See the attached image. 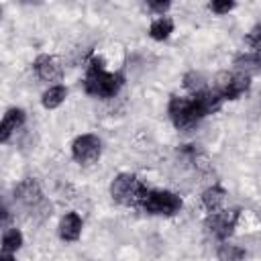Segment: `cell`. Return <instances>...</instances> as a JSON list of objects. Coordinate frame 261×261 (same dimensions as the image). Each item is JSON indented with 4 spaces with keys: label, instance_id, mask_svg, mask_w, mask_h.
Masks as SVG:
<instances>
[{
    "label": "cell",
    "instance_id": "obj_3",
    "mask_svg": "<svg viewBox=\"0 0 261 261\" xmlns=\"http://www.w3.org/2000/svg\"><path fill=\"white\" fill-rule=\"evenodd\" d=\"M141 206L149 212V214H157V216H173L181 210L184 202L177 194L169 192V190H149L141 202Z\"/></svg>",
    "mask_w": 261,
    "mask_h": 261
},
{
    "label": "cell",
    "instance_id": "obj_13",
    "mask_svg": "<svg viewBox=\"0 0 261 261\" xmlns=\"http://www.w3.org/2000/svg\"><path fill=\"white\" fill-rule=\"evenodd\" d=\"M65 98H67V88H65V86H61V84H57V86H51V88L43 94L41 104H43L45 108L53 110V108L61 106V104L65 102Z\"/></svg>",
    "mask_w": 261,
    "mask_h": 261
},
{
    "label": "cell",
    "instance_id": "obj_9",
    "mask_svg": "<svg viewBox=\"0 0 261 261\" xmlns=\"http://www.w3.org/2000/svg\"><path fill=\"white\" fill-rule=\"evenodd\" d=\"M35 73L43 82H55L61 77V65L53 55H39L33 63Z\"/></svg>",
    "mask_w": 261,
    "mask_h": 261
},
{
    "label": "cell",
    "instance_id": "obj_12",
    "mask_svg": "<svg viewBox=\"0 0 261 261\" xmlns=\"http://www.w3.org/2000/svg\"><path fill=\"white\" fill-rule=\"evenodd\" d=\"M224 200H226V192H224L222 186H210V188L204 190V194H202V204H204L210 212H218V210L222 208Z\"/></svg>",
    "mask_w": 261,
    "mask_h": 261
},
{
    "label": "cell",
    "instance_id": "obj_18",
    "mask_svg": "<svg viewBox=\"0 0 261 261\" xmlns=\"http://www.w3.org/2000/svg\"><path fill=\"white\" fill-rule=\"evenodd\" d=\"M184 86H186L188 90H192L194 94L204 92V75L198 73V71H190V73L184 75Z\"/></svg>",
    "mask_w": 261,
    "mask_h": 261
},
{
    "label": "cell",
    "instance_id": "obj_20",
    "mask_svg": "<svg viewBox=\"0 0 261 261\" xmlns=\"http://www.w3.org/2000/svg\"><path fill=\"white\" fill-rule=\"evenodd\" d=\"M247 43L257 49V53H261V24H257L249 35H247Z\"/></svg>",
    "mask_w": 261,
    "mask_h": 261
},
{
    "label": "cell",
    "instance_id": "obj_16",
    "mask_svg": "<svg viewBox=\"0 0 261 261\" xmlns=\"http://www.w3.org/2000/svg\"><path fill=\"white\" fill-rule=\"evenodd\" d=\"M218 259L220 261H243L245 259V255H247V251L243 249V247H239V245H232V243H222L220 247H218Z\"/></svg>",
    "mask_w": 261,
    "mask_h": 261
},
{
    "label": "cell",
    "instance_id": "obj_11",
    "mask_svg": "<svg viewBox=\"0 0 261 261\" xmlns=\"http://www.w3.org/2000/svg\"><path fill=\"white\" fill-rule=\"evenodd\" d=\"M82 234V218L77 212H67L63 214L61 222H59V237L67 243L77 241Z\"/></svg>",
    "mask_w": 261,
    "mask_h": 261
},
{
    "label": "cell",
    "instance_id": "obj_4",
    "mask_svg": "<svg viewBox=\"0 0 261 261\" xmlns=\"http://www.w3.org/2000/svg\"><path fill=\"white\" fill-rule=\"evenodd\" d=\"M167 112H169V118L173 120L175 128H179V130H188V128H192V126L202 118V114H200L198 108H196L194 98L171 96L169 106H167Z\"/></svg>",
    "mask_w": 261,
    "mask_h": 261
},
{
    "label": "cell",
    "instance_id": "obj_15",
    "mask_svg": "<svg viewBox=\"0 0 261 261\" xmlns=\"http://www.w3.org/2000/svg\"><path fill=\"white\" fill-rule=\"evenodd\" d=\"M22 247V232L18 228H8L2 234V253H16Z\"/></svg>",
    "mask_w": 261,
    "mask_h": 261
},
{
    "label": "cell",
    "instance_id": "obj_10",
    "mask_svg": "<svg viewBox=\"0 0 261 261\" xmlns=\"http://www.w3.org/2000/svg\"><path fill=\"white\" fill-rule=\"evenodd\" d=\"M24 118H27V114H24L22 108H10V110H6L4 118H2V124H0V143H8L10 135L24 124Z\"/></svg>",
    "mask_w": 261,
    "mask_h": 261
},
{
    "label": "cell",
    "instance_id": "obj_22",
    "mask_svg": "<svg viewBox=\"0 0 261 261\" xmlns=\"http://www.w3.org/2000/svg\"><path fill=\"white\" fill-rule=\"evenodd\" d=\"M0 261H16V259L12 257V253H2L0 255Z\"/></svg>",
    "mask_w": 261,
    "mask_h": 261
},
{
    "label": "cell",
    "instance_id": "obj_5",
    "mask_svg": "<svg viewBox=\"0 0 261 261\" xmlns=\"http://www.w3.org/2000/svg\"><path fill=\"white\" fill-rule=\"evenodd\" d=\"M239 216H241V210L239 208H234V210H218V212H212L204 220V226L216 239H228L232 234L234 226H237Z\"/></svg>",
    "mask_w": 261,
    "mask_h": 261
},
{
    "label": "cell",
    "instance_id": "obj_21",
    "mask_svg": "<svg viewBox=\"0 0 261 261\" xmlns=\"http://www.w3.org/2000/svg\"><path fill=\"white\" fill-rule=\"evenodd\" d=\"M169 2H163V0H159V2H147V8L151 10V12H157L159 16H163L167 10H169Z\"/></svg>",
    "mask_w": 261,
    "mask_h": 261
},
{
    "label": "cell",
    "instance_id": "obj_1",
    "mask_svg": "<svg viewBox=\"0 0 261 261\" xmlns=\"http://www.w3.org/2000/svg\"><path fill=\"white\" fill-rule=\"evenodd\" d=\"M122 84H124V77L120 73L104 69L102 57H92L86 77H84V88L88 94H92L96 98H112L118 94Z\"/></svg>",
    "mask_w": 261,
    "mask_h": 261
},
{
    "label": "cell",
    "instance_id": "obj_7",
    "mask_svg": "<svg viewBox=\"0 0 261 261\" xmlns=\"http://www.w3.org/2000/svg\"><path fill=\"white\" fill-rule=\"evenodd\" d=\"M220 82L216 84V92L224 100H237L251 88V75L247 73H232V75H220Z\"/></svg>",
    "mask_w": 261,
    "mask_h": 261
},
{
    "label": "cell",
    "instance_id": "obj_14",
    "mask_svg": "<svg viewBox=\"0 0 261 261\" xmlns=\"http://www.w3.org/2000/svg\"><path fill=\"white\" fill-rule=\"evenodd\" d=\"M173 33V20L169 16H159L151 22L149 27V35L155 39V41H165L169 35Z\"/></svg>",
    "mask_w": 261,
    "mask_h": 261
},
{
    "label": "cell",
    "instance_id": "obj_17",
    "mask_svg": "<svg viewBox=\"0 0 261 261\" xmlns=\"http://www.w3.org/2000/svg\"><path fill=\"white\" fill-rule=\"evenodd\" d=\"M234 65L241 69V73H251V71H261V53H253V55H243L234 61Z\"/></svg>",
    "mask_w": 261,
    "mask_h": 261
},
{
    "label": "cell",
    "instance_id": "obj_8",
    "mask_svg": "<svg viewBox=\"0 0 261 261\" xmlns=\"http://www.w3.org/2000/svg\"><path fill=\"white\" fill-rule=\"evenodd\" d=\"M14 200L20 202V204L27 206V208H33V210H37L39 206H49V204L45 202V198H43V192H41L39 184H37L35 179H31V177L22 179V181L14 188Z\"/></svg>",
    "mask_w": 261,
    "mask_h": 261
},
{
    "label": "cell",
    "instance_id": "obj_2",
    "mask_svg": "<svg viewBox=\"0 0 261 261\" xmlns=\"http://www.w3.org/2000/svg\"><path fill=\"white\" fill-rule=\"evenodd\" d=\"M147 186L133 173H118L110 184V196L122 206H137L147 194Z\"/></svg>",
    "mask_w": 261,
    "mask_h": 261
},
{
    "label": "cell",
    "instance_id": "obj_19",
    "mask_svg": "<svg viewBox=\"0 0 261 261\" xmlns=\"http://www.w3.org/2000/svg\"><path fill=\"white\" fill-rule=\"evenodd\" d=\"M234 8V2H228V0H214L210 2V10L216 12V14H226Z\"/></svg>",
    "mask_w": 261,
    "mask_h": 261
},
{
    "label": "cell",
    "instance_id": "obj_6",
    "mask_svg": "<svg viewBox=\"0 0 261 261\" xmlns=\"http://www.w3.org/2000/svg\"><path fill=\"white\" fill-rule=\"evenodd\" d=\"M102 153V143L96 135H80L71 143V157L77 163H94Z\"/></svg>",
    "mask_w": 261,
    "mask_h": 261
}]
</instances>
